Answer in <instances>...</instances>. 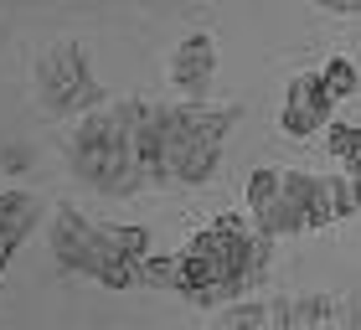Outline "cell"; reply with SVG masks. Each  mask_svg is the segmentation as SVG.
I'll use <instances>...</instances> for the list:
<instances>
[{
	"label": "cell",
	"instance_id": "6da1fadb",
	"mask_svg": "<svg viewBox=\"0 0 361 330\" xmlns=\"http://www.w3.org/2000/svg\"><path fill=\"white\" fill-rule=\"evenodd\" d=\"M269 263L274 238H264L243 212H222L217 222L191 233L186 248L155 253L145 269V289H176L202 310H233L269 279Z\"/></svg>",
	"mask_w": 361,
	"mask_h": 330
},
{
	"label": "cell",
	"instance_id": "7a4b0ae2",
	"mask_svg": "<svg viewBox=\"0 0 361 330\" xmlns=\"http://www.w3.org/2000/svg\"><path fill=\"white\" fill-rule=\"evenodd\" d=\"M150 114H155V104H145V98H114V104H104L98 114L78 119L68 129V140H62L73 181H83L98 196H114V202L155 186Z\"/></svg>",
	"mask_w": 361,
	"mask_h": 330
},
{
	"label": "cell",
	"instance_id": "3957f363",
	"mask_svg": "<svg viewBox=\"0 0 361 330\" xmlns=\"http://www.w3.org/2000/svg\"><path fill=\"white\" fill-rule=\"evenodd\" d=\"M248 217L264 238H300L320 233L331 222H346L361 212V181L356 176H320V171H279V165H258L243 186Z\"/></svg>",
	"mask_w": 361,
	"mask_h": 330
},
{
	"label": "cell",
	"instance_id": "277c9868",
	"mask_svg": "<svg viewBox=\"0 0 361 330\" xmlns=\"http://www.w3.org/2000/svg\"><path fill=\"white\" fill-rule=\"evenodd\" d=\"M47 248L62 274L93 279L104 289H145V269H150V233L124 222H98L78 207H52L47 217Z\"/></svg>",
	"mask_w": 361,
	"mask_h": 330
},
{
	"label": "cell",
	"instance_id": "5b68a950",
	"mask_svg": "<svg viewBox=\"0 0 361 330\" xmlns=\"http://www.w3.org/2000/svg\"><path fill=\"white\" fill-rule=\"evenodd\" d=\"M243 119L238 104H155L150 114V171L155 186H207L222 165V145Z\"/></svg>",
	"mask_w": 361,
	"mask_h": 330
},
{
	"label": "cell",
	"instance_id": "8992f818",
	"mask_svg": "<svg viewBox=\"0 0 361 330\" xmlns=\"http://www.w3.org/2000/svg\"><path fill=\"white\" fill-rule=\"evenodd\" d=\"M31 93L47 119H88L109 104L104 82L93 73V57L78 37H57L52 47H42L37 62H31Z\"/></svg>",
	"mask_w": 361,
	"mask_h": 330
},
{
	"label": "cell",
	"instance_id": "52a82bcc",
	"mask_svg": "<svg viewBox=\"0 0 361 330\" xmlns=\"http://www.w3.org/2000/svg\"><path fill=\"white\" fill-rule=\"evenodd\" d=\"M331 114H336V98H331V88H325L320 68L289 78L284 104H279V129H284L289 140H310V135H320V129H331L336 124Z\"/></svg>",
	"mask_w": 361,
	"mask_h": 330
},
{
	"label": "cell",
	"instance_id": "ba28073f",
	"mask_svg": "<svg viewBox=\"0 0 361 330\" xmlns=\"http://www.w3.org/2000/svg\"><path fill=\"white\" fill-rule=\"evenodd\" d=\"M212 78H217V37L196 26V31H186V37L176 42V52H171V82L180 88L186 104H207Z\"/></svg>",
	"mask_w": 361,
	"mask_h": 330
},
{
	"label": "cell",
	"instance_id": "9c48e42d",
	"mask_svg": "<svg viewBox=\"0 0 361 330\" xmlns=\"http://www.w3.org/2000/svg\"><path fill=\"white\" fill-rule=\"evenodd\" d=\"M284 330H356V315L341 294H289L279 300Z\"/></svg>",
	"mask_w": 361,
	"mask_h": 330
},
{
	"label": "cell",
	"instance_id": "30bf717a",
	"mask_svg": "<svg viewBox=\"0 0 361 330\" xmlns=\"http://www.w3.org/2000/svg\"><path fill=\"white\" fill-rule=\"evenodd\" d=\"M42 222V196L31 191H0V274L11 269L16 248L31 238V227Z\"/></svg>",
	"mask_w": 361,
	"mask_h": 330
},
{
	"label": "cell",
	"instance_id": "8fae6325",
	"mask_svg": "<svg viewBox=\"0 0 361 330\" xmlns=\"http://www.w3.org/2000/svg\"><path fill=\"white\" fill-rule=\"evenodd\" d=\"M207 330H284V320H279V300H243L233 310H217Z\"/></svg>",
	"mask_w": 361,
	"mask_h": 330
},
{
	"label": "cell",
	"instance_id": "7c38bea8",
	"mask_svg": "<svg viewBox=\"0 0 361 330\" xmlns=\"http://www.w3.org/2000/svg\"><path fill=\"white\" fill-rule=\"evenodd\" d=\"M325 155L341 160V176L361 181V124L356 119H336L331 129H325Z\"/></svg>",
	"mask_w": 361,
	"mask_h": 330
},
{
	"label": "cell",
	"instance_id": "4fadbf2b",
	"mask_svg": "<svg viewBox=\"0 0 361 330\" xmlns=\"http://www.w3.org/2000/svg\"><path fill=\"white\" fill-rule=\"evenodd\" d=\"M320 78H325V88H331L336 104H341V98H361V73H356L351 57H325L320 62Z\"/></svg>",
	"mask_w": 361,
	"mask_h": 330
}]
</instances>
